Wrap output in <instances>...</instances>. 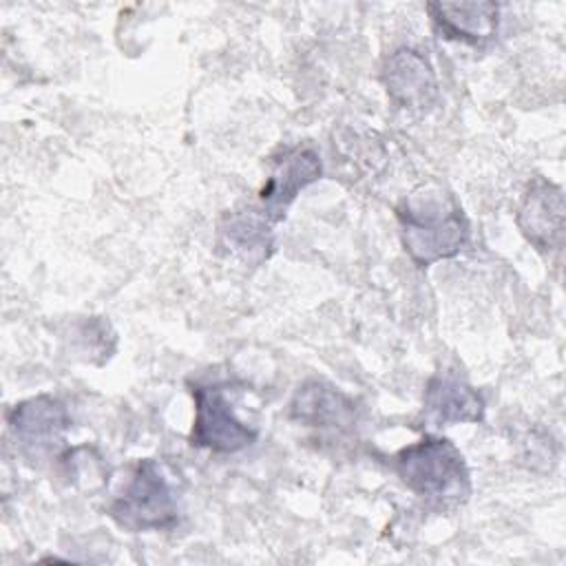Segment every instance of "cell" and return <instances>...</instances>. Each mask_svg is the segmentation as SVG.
I'll return each instance as SVG.
<instances>
[{
	"label": "cell",
	"instance_id": "12",
	"mask_svg": "<svg viewBox=\"0 0 566 566\" xmlns=\"http://www.w3.org/2000/svg\"><path fill=\"white\" fill-rule=\"evenodd\" d=\"M219 248L248 265H259L274 250L272 221L259 210L228 212L219 223Z\"/></svg>",
	"mask_w": 566,
	"mask_h": 566
},
{
	"label": "cell",
	"instance_id": "3",
	"mask_svg": "<svg viewBox=\"0 0 566 566\" xmlns=\"http://www.w3.org/2000/svg\"><path fill=\"white\" fill-rule=\"evenodd\" d=\"M106 513L128 533L168 531L179 522V497L161 464L144 458L135 464Z\"/></svg>",
	"mask_w": 566,
	"mask_h": 566
},
{
	"label": "cell",
	"instance_id": "7",
	"mask_svg": "<svg viewBox=\"0 0 566 566\" xmlns=\"http://www.w3.org/2000/svg\"><path fill=\"white\" fill-rule=\"evenodd\" d=\"M382 84L389 99L405 111H429L438 99V82L431 64L413 49L394 51L382 66Z\"/></svg>",
	"mask_w": 566,
	"mask_h": 566
},
{
	"label": "cell",
	"instance_id": "11",
	"mask_svg": "<svg viewBox=\"0 0 566 566\" xmlns=\"http://www.w3.org/2000/svg\"><path fill=\"white\" fill-rule=\"evenodd\" d=\"M427 11L447 40L484 46L497 35L500 7L495 2H429Z\"/></svg>",
	"mask_w": 566,
	"mask_h": 566
},
{
	"label": "cell",
	"instance_id": "9",
	"mask_svg": "<svg viewBox=\"0 0 566 566\" xmlns=\"http://www.w3.org/2000/svg\"><path fill=\"white\" fill-rule=\"evenodd\" d=\"M484 409L486 405L482 394L460 376L440 371L427 380L422 396V420L429 427L482 422Z\"/></svg>",
	"mask_w": 566,
	"mask_h": 566
},
{
	"label": "cell",
	"instance_id": "10",
	"mask_svg": "<svg viewBox=\"0 0 566 566\" xmlns=\"http://www.w3.org/2000/svg\"><path fill=\"white\" fill-rule=\"evenodd\" d=\"M290 418L305 427L314 429H332V431H349L358 420L356 402L345 396L334 385L312 378L305 380L292 402H290Z\"/></svg>",
	"mask_w": 566,
	"mask_h": 566
},
{
	"label": "cell",
	"instance_id": "6",
	"mask_svg": "<svg viewBox=\"0 0 566 566\" xmlns=\"http://www.w3.org/2000/svg\"><path fill=\"white\" fill-rule=\"evenodd\" d=\"M564 190L544 177H535L517 208L515 221L520 232L539 252H553L564 241Z\"/></svg>",
	"mask_w": 566,
	"mask_h": 566
},
{
	"label": "cell",
	"instance_id": "4",
	"mask_svg": "<svg viewBox=\"0 0 566 566\" xmlns=\"http://www.w3.org/2000/svg\"><path fill=\"white\" fill-rule=\"evenodd\" d=\"M195 420L190 444L212 453H237L256 442L259 431L243 422L223 382H195Z\"/></svg>",
	"mask_w": 566,
	"mask_h": 566
},
{
	"label": "cell",
	"instance_id": "2",
	"mask_svg": "<svg viewBox=\"0 0 566 566\" xmlns=\"http://www.w3.org/2000/svg\"><path fill=\"white\" fill-rule=\"evenodd\" d=\"M400 482L438 509H455L471 495V473L460 449L442 436L424 433L391 458Z\"/></svg>",
	"mask_w": 566,
	"mask_h": 566
},
{
	"label": "cell",
	"instance_id": "1",
	"mask_svg": "<svg viewBox=\"0 0 566 566\" xmlns=\"http://www.w3.org/2000/svg\"><path fill=\"white\" fill-rule=\"evenodd\" d=\"M405 252L418 268L460 254L471 237L469 219L451 192L440 188L409 195L396 208Z\"/></svg>",
	"mask_w": 566,
	"mask_h": 566
},
{
	"label": "cell",
	"instance_id": "8",
	"mask_svg": "<svg viewBox=\"0 0 566 566\" xmlns=\"http://www.w3.org/2000/svg\"><path fill=\"white\" fill-rule=\"evenodd\" d=\"M323 164L314 148H292L285 150L272 168L265 186L261 188L259 197L263 203V214L274 223L285 217V210L296 199V195L321 179Z\"/></svg>",
	"mask_w": 566,
	"mask_h": 566
},
{
	"label": "cell",
	"instance_id": "5",
	"mask_svg": "<svg viewBox=\"0 0 566 566\" xmlns=\"http://www.w3.org/2000/svg\"><path fill=\"white\" fill-rule=\"evenodd\" d=\"M9 429L29 460H46L60 451L71 427V416L62 400L40 394L11 407L7 413Z\"/></svg>",
	"mask_w": 566,
	"mask_h": 566
}]
</instances>
